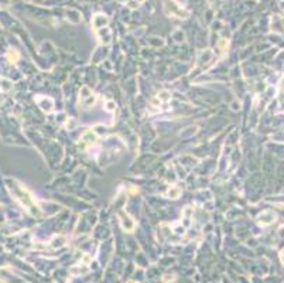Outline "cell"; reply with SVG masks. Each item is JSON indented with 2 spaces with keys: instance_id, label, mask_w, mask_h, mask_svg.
Segmentation results:
<instances>
[{
  "instance_id": "13",
  "label": "cell",
  "mask_w": 284,
  "mask_h": 283,
  "mask_svg": "<svg viewBox=\"0 0 284 283\" xmlns=\"http://www.w3.org/2000/svg\"><path fill=\"white\" fill-rule=\"evenodd\" d=\"M280 260H281V263L284 265V251L281 252V253H280Z\"/></svg>"
},
{
  "instance_id": "7",
  "label": "cell",
  "mask_w": 284,
  "mask_h": 283,
  "mask_svg": "<svg viewBox=\"0 0 284 283\" xmlns=\"http://www.w3.org/2000/svg\"><path fill=\"white\" fill-rule=\"evenodd\" d=\"M93 28L95 31H98L99 28H103V24H107V17L103 16V14H96L93 17Z\"/></svg>"
},
{
  "instance_id": "5",
  "label": "cell",
  "mask_w": 284,
  "mask_h": 283,
  "mask_svg": "<svg viewBox=\"0 0 284 283\" xmlns=\"http://www.w3.org/2000/svg\"><path fill=\"white\" fill-rule=\"evenodd\" d=\"M37 103L40 105V108H41L42 111L47 112V113H50V112L52 111V106H54V102H52V99H50V98H38Z\"/></svg>"
},
{
  "instance_id": "8",
  "label": "cell",
  "mask_w": 284,
  "mask_h": 283,
  "mask_svg": "<svg viewBox=\"0 0 284 283\" xmlns=\"http://www.w3.org/2000/svg\"><path fill=\"white\" fill-rule=\"evenodd\" d=\"M167 195L170 197V198H178L180 195H181V188H178L177 186H174V187H171L170 190H168V193H167Z\"/></svg>"
},
{
  "instance_id": "10",
  "label": "cell",
  "mask_w": 284,
  "mask_h": 283,
  "mask_svg": "<svg viewBox=\"0 0 284 283\" xmlns=\"http://www.w3.org/2000/svg\"><path fill=\"white\" fill-rule=\"evenodd\" d=\"M7 58H9L10 62H17L19 58H20V55L16 50H9V51H7Z\"/></svg>"
},
{
  "instance_id": "11",
  "label": "cell",
  "mask_w": 284,
  "mask_h": 283,
  "mask_svg": "<svg viewBox=\"0 0 284 283\" xmlns=\"http://www.w3.org/2000/svg\"><path fill=\"white\" fill-rule=\"evenodd\" d=\"M115 108H116V105H115V102H113V101H107V102H106V109L109 112H113V111H115Z\"/></svg>"
},
{
  "instance_id": "3",
  "label": "cell",
  "mask_w": 284,
  "mask_h": 283,
  "mask_svg": "<svg viewBox=\"0 0 284 283\" xmlns=\"http://www.w3.org/2000/svg\"><path fill=\"white\" fill-rule=\"evenodd\" d=\"M120 224H122V228H123L126 232H131L136 228L134 221L125 212H120Z\"/></svg>"
},
{
  "instance_id": "6",
  "label": "cell",
  "mask_w": 284,
  "mask_h": 283,
  "mask_svg": "<svg viewBox=\"0 0 284 283\" xmlns=\"http://www.w3.org/2000/svg\"><path fill=\"white\" fill-rule=\"evenodd\" d=\"M274 218H276L274 214L271 212V211H264V212H261L260 215H259L257 221H259V224H261V225H269V224L273 222Z\"/></svg>"
},
{
  "instance_id": "14",
  "label": "cell",
  "mask_w": 284,
  "mask_h": 283,
  "mask_svg": "<svg viewBox=\"0 0 284 283\" xmlns=\"http://www.w3.org/2000/svg\"><path fill=\"white\" fill-rule=\"evenodd\" d=\"M127 283H137V282H133V280H130V282H127Z\"/></svg>"
},
{
  "instance_id": "12",
  "label": "cell",
  "mask_w": 284,
  "mask_h": 283,
  "mask_svg": "<svg viewBox=\"0 0 284 283\" xmlns=\"http://www.w3.org/2000/svg\"><path fill=\"white\" fill-rule=\"evenodd\" d=\"M66 127H69V129H74V127H75V122L74 121H68V122H66Z\"/></svg>"
},
{
  "instance_id": "2",
  "label": "cell",
  "mask_w": 284,
  "mask_h": 283,
  "mask_svg": "<svg viewBox=\"0 0 284 283\" xmlns=\"http://www.w3.org/2000/svg\"><path fill=\"white\" fill-rule=\"evenodd\" d=\"M17 197H19L17 200H20V201H21V204H23L26 208L34 209V200H33V197L30 195V193H28L27 190L21 188V193H20Z\"/></svg>"
},
{
  "instance_id": "9",
  "label": "cell",
  "mask_w": 284,
  "mask_h": 283,
  "mask_svg": "<svg viewBox=\"0 0 284 283\" xmlns=\"http://www.w3.org/2000/svg\"><path fill=\"white\" fill-rule=\"evenodd\" d=\"M157 99H159L160 102H168L171 99V95H170L168 91H161V92L157 93Z\"/></svg>"
},
{
  "instance_id": "4",
  "label": "cell",
  "mask_w": 284,
  "mask_h": 283,
  "mask_svg": "<svg viewBox=\"0 0 284 283\" xmlns=\"http://www.w3.org/2000/svg\"><path fill=\"white\" fill-rule=\"evenodd\" d=\"M96 139H98V135H96L93 130H86L84 135H82L79 142L82 146H91V144H93L96 142Z\"/></svg>"
},
{
  "instance_id": "1",
  "label": "cell",
  "mask_w": 284,
  "mask_h": 283,
  "mask_svg": "<svg viewBox=\"0 0 284 283\" xmlns=\"http://www.w3.org/2000/svg\"><path fill=\"white\" fill-rule=\"evenodd\" d=\"M95 101H96V98H95V95H93L92 91H91L88 86H84V88L81 89L79 102H81V105H82V106H85V108L92 106L93 103H95Z\"/></svg>"
}]
</instances>
